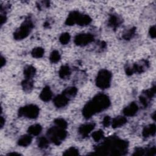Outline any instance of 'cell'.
Instances as JSON below:
<instances>
[{
	"mask_svg": "<svg viewBox=\"0 0 156 156\" xmlns=\"http://www.w3.org/2000/svg\"><path fill=\"white\" fill-rule=\"evenodd\" d=\"M128 149V142L116 136L106 138L102 143L98 145L94 150L96 154L122 155Z\"/></svg>",
	"mask_w": 156,
	"mask_h": 156,
	"instance_id": "cell-1",
	"label": "cell"
},
{
	"mask_svg": "<svg viewBox=\"0 0 156 156\" xmlns=\"http://www.w3.org/2000/svg\"><path fill=\"white\" fill-rule=\"evenodd\" d=\"M110 105L108 96L104 93H99L84 105L82 115L85 118L89 119L94 115L107 109Z\"/></svg>",
	"mask_w": 156,
	"mask_h": 156,
	"instance_id": "cell-2",
	"label": "cell"
},
{
	"mask_svg": "<svg viewBox=\"0 0 156 156\" xmlns=\"http://www.w3.org/2000/svg\"><path fill=\"white\" fill-rule=\"evenodd\" d=\"M47 136L49 140L55 145H59L67 136V132L65 129L60 128L57 126H54L47 132Z\"/></svg>",
	"mask_w": 156,
	"mask_h": 156,
	"instance_id": "cell-3",
	"label": "cell"
},
{
	"mask_svg": "<svg viewBox=\"0 0 156 156\" xmlns=\"http://www.w3.org/2000/svg\"><path fill=\"white\" fill-rule=\"evenodd\" d=\"M34 25L32 20L28 18L21 24L13 33V38L16 40H21L26 38L32 31Z\"/></svg>",
	"mask_w": 156,
	"mask_h": 156,
	"instance_id": "cell-4",
	"label": "cell"
},
{
	"mask_svg": "<svg viewBox=\"0 0 156 156\" xmlns=\"http://www.w3.org/2000/svg\"><path fill=\"white\" fill-rule=\"evenodd\" d=\"M112 80V73L107 69L100 70L96 78V84L98 87L104 90L110 86Z\"/></svg>",
	"mask_w": 156,
	"mask_h": 156,
	"instance_id": "cell-5",
	"label": "cell"
},
{
	"mask_svg": "<svg viewBox=\"0 0 156 156\" xmlns=\"http://www.w3.org/2000/svg\"><path fill=\"white\" fill-rule=\"evenodd\" d=\"M40 109L38 107L34 104H28L21 107L18 110V116L30 119H35L39 115Z\"/></svg>",
	"mask_w": 156,
	"mask_h": 156,
	"instance_id": "cell-6",
	"label": "cell"
},
{
	"mask_svg": "<svg viewBox=\"0 0 156 156\" xmlns=\"http://www.w3.org/2000/svg\"><path fill=\"white\" fill-rule=\"evenodd\" d=\"M94 36L91 34H79L74 37V43L80 46H84L94 41Z\"/></svg>",
	"mask_w": 156,
	"mask_h": 156,
	"instance_id": "cell-7",
	"label": "cell"
},
{
	"mask_svg": "<svg viewBox=\"0 0 156 156\" xmlns=\"http://www.w3.org/2000/svg\"><path fill=\"white\" fill-rule=\"evenodd\" d=\"M149 67V62L147 60H143L138 63H134L132 66H130L132 73H141L145 71Z\"/></svg>",
	"mask_w": 156,
	"mask_h": 156,
	"instance_id": "cell-8",
	"label": "cell"
},
{
	"mask_svg": "<svg viewBox=\"0 0 156 156\" xmlns=\"http://www.w3.org/2000/svg\"><path fill=\"white\" fill-rule=\"evenodd\" d=\"M69 98L63 93L58 94L54 99V104L57 108H62L65 107L69 101Z\"/></svg>",
	"mask_w": 156,
	"mask_h": 156,
	"instance_id": "cell-9",
	"label": "cell"
},
{
	"mask_svg": "<svg viewBox=\"0 0 156 156\" xmlns=\"http://www.w3.org/2000/svg\"><path fill=\"white\" fill-rule=\"evenodd\" d=\"M94 127H95V124L94 122L86 123L81 125L79 127L78 131H79V133L83 137H86L94 129Z\"/></svg>",
	"mask_w": 156,
	"mask_h": 156,
	"instance_id": "cell-10",
	"label": "cell"
},
{
	"mask_svg": "<svg viewBox=\"0 0 156 156\" xmlns=\"http://www.w3.org/2000/svg\"><path fill=\"white\" fill-rule=\"evenodd\" d=\"M138 110V105L135 102H132L123 109L122 113L126 116H133L136 113Z\"/></svg>",
	"mask_w": 156,
	"mask_h": 156,
	"instance_id": "cell-11",
	"label": "cell"
},
{
	"mask_svg": "<svg viewBox=\"0 0 156 156\" xmlns=\"http://www.w3.org/2000/svg\"><path fill=\"white\" fill-rule=\"evenodd\" d=\"M52 97V92L49 86H46L43 88L40 94V98L44 102L49 101Z\"/></svg>",
	"mask_w": 156,
	"mask_h": 156,
	"instance_id": "cell-12",
	"label": "cell"
},
{
	"mask_svg": "<svg viewBox=\"0 0 156 156\" xmlns=\"http://www.w3.org/2000/svg\"><path fill=\"white\" fill-rule=\"evenodd\" d=\"M80 13L77 11H73L69 15L66 20L65 24L68 26H73L77 23V20Z\"/></svg>",
	"mask_w": 156,
	"mask_h": 156,
	"instance_id": "cell-13",
	"label": "cell"
},
{
	"mask_svg": "<svg viewBox=\"0 0 156 156\" xmlns=\"http://www.w3.org/2000/svg\"><path fill=\"white\" fill-rule=\"evenodd\" d=\"M127 120L126 117L122 116H116L115 118H113L111 122V124L113 128H118L123 125H124L127 122Z\"/></svg>",
	"mask_w": 156,
	"mask_h": 156,
	"instance_id": "cell-14",
	"label": "cell"
},
{
	"mask_svg": "<svg viewBox=\"0 0 156 156\" xmlns=\"http://www.w3.org/2000/svg\"><path fill=\"white\" fill-rule=\"evenodd\" d=\"M122 23V20L116 15H111L108 20V25L113 29L118 27Z\"/></svg>",
	"mask_w": 156,
	"mask_h": 156,
	"instance_id": "cell-15",
	"label": "cell"
},
{
	"mask_svg": "<svg viewBox=\"0 0 156 156\" xmlns=\"http://www.w3.org/2000/svg\"><path fill=\"white\" fill-rule=\"evenodd\" d=\"M155 124H151L144 127L142 132L143 136L144 138H148L150 136L154 135L155 133Z\"/></svg>",
	"mask_w": 156,
	"mask_h": 156,
	"instance_id": "cell-16",
	"label": "cell"
},
{
	"mask_svg": "<svg viewBox=\"0 0 156 156\" xmlns=\"http://www.w3.org/2000/svg\"><path fill=\"white\" fill-rule=\"evenodd\" d=\"M91 22V18L88 15H84V14H80L76 24L82 26H85L88 25Z\"/></svg>",
	"mask_w": 156,
	"mask_h": 156,
	"instance_id": "cell-17",
	"label": "cell"
},
{
	"mask_svg": "<svg viewBox=\"0 0 156 156\" xmlns=\"http://www.w3.org/2000/svg\"><path fill=\"white\" fill-rule=\"evenodd\" d=\"M32 141V137L29 135H24L21 136L18 140V144L23 147H26L29 145Z\"/></svg>",
	"mask_w": 156,
	"mask_h": 156,
	"instance_id": "cell-18",
	"label": "cell"
},
{
	"mask_svg": "<svg viewBox=\"0 0 156 156\" xmlns=\"http://www.w3.org/2000/svg\"><path fill=\"white\" fill-rule=\"evenodd\" d=\"M21 86L23 90L25 92H27V93L30 92L33 89V87H34L32 79L25 78V79L23 80V82H21Z\"/></svg>",
	"mask_w": 156,
	"mask_h": 156,
	"instance_id": "cell-19",
	"label": "cell"
},
{
	"mask_svg": "<svg viewBox=\"0 0 156 156\" xmlns=\"http://www.w3.org/2000/svg\"><path fill=\"white\" fill-rule=\"evenodd\" d=\"M24 75L26 78L27 79H32V77L35 76L36 73V69L35 67L32 65H27L25 66L24 69Z\"/></svg>",
	"mask_w": 156,
	"mask_h": 156,
	"instance_id": "cell-20",
	"label": "cell"
},
{
	"mask_svg": "<svg viewBox=\"0 0 156 156\" xmlns=\"http://www.w3.org/2000/svg\"><path fill=\"white\" fill-rule=\"evenodd\" d=\"M41 130H42V127L38 124L32 125L27 129L28 133L30 135H34V136L38 135L41 133Z\"/></svg>",
	"mask_w": 156,
	"mask_h": 156,
	"instance_id": "cell-21",
	"label": "cell"
},
{
	"mask_svg": "<svg viewBox=\"0 0 156 156\" xmlns=\"http://www.w3.org/2000/svg\"><path fill=\"white\" fill-rule=\"evenodd\" d=\"M70 74H71V69L68 66L63 65L61 66L58 71V75L60 78L62 79L67 78L70 76Z\"/></svg>",
	"mask_w": 156,
	"mask_h": 156,
	"instance_id": "cell-22",
	"label": "cell"
},
{
	"mask_svg": "<svg viewBox=\"0 0 156 156\" xmlns=\"http://www.w3.org/2000/svg\"><path fill=\"white\" fill-rule=\"evenodd\" d=\"M77 92V89L75 87H69L66 88L62 93L68 96L69 99L74 97Z\"/></svg>",
	"mask_w": 156,
	"mask_h": 156,
	"instance_id": "cell-23",
	"label": "cell"
},
{
	"mask_svg": "<svg viewBox=\"0 0 156 156\" xmlns=\"http://www.w3.org/2000/svg\"><path fill=\"white\" fill-rule=\"evenodd\" d=\"M44 53V50L43 48L37 47L32 49L31 52V54L34 58H41L43 56Z\"/></svg>",
	"mask_w": 156,
	"mask_h": 156,
	"instance_id": "cell-24",
	"label": "cell"
},
{
	"mask_svg": "<svg viewBox=\"0 0 156 156\" xmlns=\"http://www.w3.org/2000/svg\"><path fill=\"white\" fill-rule=\"evenodd\" d=\"M37 144L41 149L47 148L49 145V140L45 136H40L37 140Z\"/></svg>",
	"mask_w": 156,
	"mask_h": 156,
	"instance_id": "cell-25",
	"label": "cell"
},
{
	"mask_svg": "<svg viewBox=\"0 0 156 156\" xmlns=\"http://www.w3.org/2000/svg\"><path fill=\"white\" fill-rule=\"evenodd\" d=\"M135 32H136V29L135 27H132L129 29V30H126L122 35V38L124 40H130L131 38H132L133 37V36L135 34Z\"/></svg>",
	"mask_w": 156,
	"mask_h": 156,
	"instance_id": "cell-26",
	"label": "cell"
},
{
	"mask_svg": "<svg viewBox=\"0 0 156 156\" xmlns=\"http://www.w3.org/2000/svg\"><path fill=\"white\" fill-rule=\"evenodd\" d=\"M60 54L58 51L54 50L51 53L49 56V60L51 62L55 63L58 62L60 60Z\"/></svg>",
	"mask_w": 156,
	"mask_h": 156,
	"instance_id": "cell-27",
	"label": "cell"
},
{
	"mask_svg": "<svg viewBox=\"0 0 156 156\" xmlns=\"http://www.w3.org/2000/svg\"><path fill=\"white\" fill-rule=\"evenodd\" d=\"M71 36L69 33L65 32L61 34L59 37V41L62 44H66L70 41Z\"/></svg>",
	"mask_w": 156,
	"mask_h": 156,
	"instance_id": "cell-28",
	"label": "cell"
},
{
	"mask_svg": "<svg viewBox=\"0 0 156 156\" xmlns=\"http://www.w3.org/2000/svg\"><path fill=\"white\" fill-rule=\"evenodd\" d=\"M54 124H55L56 126L59 127L60 128H63V129H66L67 128V122L63 118H58L57 119H55L54 120Z\"/></svg>",
	"mask_w": 156,
	"mask_h": 156,
	"instance_id": "cell-29",
	"label": "cell"
},
{
	"mask_svg": "<svg viewBox=\"0 0 156 156\" xmlns=\"http://www.w3.org/2000/svg\"><path fill=\"white\" fill-rule=\"evenodd\" d=\"M91 136H92L93 139L95 141L98 142V141H99L103 138V136H104V132L101 130H96V131H94V132H93Z\"/></svg>",
	"mask_w": 156,
	"mask_h": 156,
	"instance_id": "cell-30",
	"label": "cell"
},
{
	"mask_svg": "<svg viewBox=\"0 0 156 156\" xmlns=\"http://www.w3.org/2000/svg\"><path fill=\"white\" fill-rule=\"evenodd\" d=\"M155 93V85H154L150 89L146 90L144 91V93H143L144 96H145L149 100L151 99L154 96Z\"/></svg>",
	"mask_w": 156,
	"mask_h": 156,
	"instance_id": "cell-31",
	"label": "cell"
},
{
	"mask_svg": "<svg viewBox=\"0 0 156 156\" xmlns=\"http://www.w3.org/2000/svg\"><path fill=\"white\" fill-rule=\"evenodd\" d=\"M63 154L64 155H77L79 154V150L75 147H71L66 149Z\"/></svg>",
	"mask_w": 156,
	"mask_h": 156,
	"instance_id": "cell-32",
	"label": "cell"
},
{
	"mask_svg": "<svg viewBox=\"0 0 156 156\" xmlns=\"http://www.w3.org/2000/svg\"><path fill=\"white\" fill-rule=\"evenodd\" d=\"M149 99H148L145 96H140V102L141 104L145 107H146L149 104Z\"/></svg>",
	"mask_w": 156,
	"mask_h": 156,
	"instance_id": "cell-33",
	"label": "cell"
},
{
	"mask_svg": "<svg viewBox=\"0 0 156 156\" xmlns=\"http://www.w3.org/2000/svg\"><path fill=\"white\" fill-rule=\"evenodd\" d=\"M111 118L109 116H105L102 120V124L104 127H108L111 124Z\"/></svg>",
	"mask_w": 156,
	"mask_h": 156,
	"instance_id": "cell-34",
	"label": "cell"
},
{
	"mask_svg": "<svg viewBox=\"0 0 156 156\" xmlns=\"http://www.w3.org/2000/svg\"><path fill=\"white\" fill-rule=\"evenodd\" d=\"M149 34L150 37L152 38H155L156 37V32H155V26H151L149 30Z\"/></svg>",
	"mask_w": 156,
	"mask_h": 156,
	"instance_id": "cell-35",
	"label": "cell"
},
{
	"mask_svg": "<svg viewBox=\"0 0 156 156\" xmlns=\"http://www.w3.org/2000/svg\"><path fill=\"white\" fill-rule=\"evenodd\" d=\"M6 20H7V17H6L5 15L1 14V24L3 25V24L5 23Z\"/></svg>",
	"mask_w": 156,
	"mask_h": 156,
	"instance_id": "cell-36",
	"label": "cell"
},
{
	"mask_svg": "<svg viewBox=\"0 0 156 156\" xmlns=\"http://www.w3.org/2000/svg\"><path fill=\"white\" fill-rule=\"evenodd\" d=\"M5 62H6V61H5V58H4L3 56L1 55V68H2L3 66L5 65Z\"/></svg>",
	"mask_w": 156,
	"mask_h": 156,
	"instance_id": "cell-37",
	"label": "cell"
},
{
	"mask_svg": "<svg viewBox=\"0 0 156 156\" xmlns=\"http://www.w3.org/2000/svg\"><path fill=\"white\" fill-rule=\"evenodd\" d=\"M5 124V119L3 118V116H1V121H0V124H1V127L2 128L4 126V124Z\"/></svg>",
	"mask_w": 156,
	"mask_h": 156,
	"instance_id": "cell-38",
	"label": "cell"
},
{
	"mask_svg": "<svg viewBox=\"0 0 156 156\" xmlns=\"http://www.w3.org/2000/svg\"><path fill=\"white\" fill-rule=\"evenodd\" d=\"M8 155H20V154H19V153H16V152H10V153H9V154H8Z\"/></svg>",
	"mask_w": 156,
	"mask_h": 156,
	"instance_id": "cell-39",
	"label": "cell"
},
{
	"mask_svg": "<svg viewBox=\"0 0 156 156\" xmlns=\"http://www.w3.org/2000/svg\"><path fill=\"white\" fill-rule=\"evenodd\" d=\"M155 112H154V113H153V115H152V118H153V119H154V120H155Z\"/></svg>",
	"mask_w": 156,
	"mask_h": 156,
	"instance_id": "cell-40",
	"label": "cell"
}]
</instances>
